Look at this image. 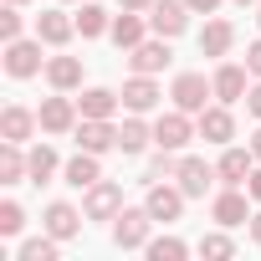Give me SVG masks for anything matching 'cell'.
<instances>
[{
    "instance_id": "obj_20",
    "label": "cell",
    "mask_w": 261,
    "mask_h": 261,
    "mask_svg": "<svg viewBox=\"0 0 261 261\" xmlns=\"http://www.w3.org/2000/svg\"><path fill=\"white\" fill-rule=\"evenodd\" d=\"M144 31H149V21H144V11H123V16H113V26H108V36L123 46V51H134L139 41H144Z\"/></svg>"
},
{
    "instance_id": "obj_25",
    "label": "cell",
    "mask_w": 261,
    "mask_h": 261,
    "mask_svg": "<svg viewBox=\"0 0 261 261\" xmlns=\"http://www.w3.org/2000/svg\"><path fill=\"white\" fill-rule=\"evenodd\" d=\"M230 41H236V26H230V21H205V31H200V57H225Z\"/></svg>"
},
{
    "instance_id": "obj_41",
    "label": "cell",
    "mask_w": 261,
    "mask_h": 261,
    "mask_svg": "<svg viewBox=\"0 0 261 261\" xmlns=\"http://www.w3.org/2000/svg\"><path fill=\"white\" fill-rule=\"evenodd\" d=\"M251 154L261 159V128H256V134H251Z\"/></svg>"
},
{
    "instance_id": "obj_9",
    "label": "cell",
    "mask_w": 261,
    "mask_h": 261,
    "mask_svg": "<svg viewBox=\"0 0 261 261\" xmlns=\"http://www.w3.org/2000/svg\"><path fill=\"white\" fill-rule=\"evenodd\" d=\"M41 36L36 41H26V36H16V41H6V72L11 77H36L41 72Z\"/></svg>"
},
{
    "instance_id": "obj_35",
    "label": "cell",
    "mask_w": 261,
    "mask_h": 261,
    "mask_svg": "<svg viewBox=\"0 0 261 261\" xmlns=\"http://www.w3.org/2000/svg\"><path fill=\"white\" fill-rule=\"evenodd\" d=\"M246 67H251V77H261V36L251 41V51H246Z\"/></svg>"
},
{
    "instance_id": "obj_34",
    "label": "cell",
    "mask_w": 261,
    "mask_h": 261,
    "mask_svg": "<svg viewBox=\"0 0 261 261\" xmlns=\"http://www.w3.org/2000/svg\"><path fill=\"white\" fill-rule=\"evenodd\" d=\"M21 36V11L6 0V11H0V41H16Z\"/></svg>"
},
{
    "instance_id": "obj_13",
    "label": "cell",
    "mask_w": 261,
    "mask_h": 261,
    "mask_svg": "<svg viewBox=\"0 0 261 261\" xmlns=\"http://www.w3.org/2000/svg\"><path fill=\"white\" fill-rule=\"evenodd\" d=\"M195 128H200V139H205V144H220V149H225V144L236 139V118H230V102H215V108H205Z\"/></svg>"
},
{
    "instance_id": "obj_31",
    "label": "cell",
    "mask_w": 261,
    "mask_h": 261,
    "mask_svg": "<svg viewBox=\"0 0 261 261\" xmlns=\"http://www.w3.org/2000/svg\"><path fill=\"white\" fill-rule=\"evenodd\" d=\"M108 26H113V16H108L102 6H82V11H77V31H82V36H102Z\"/></svg>"
},
{
    "instance_id": "obj_12",
    "label": "cell",
    "mask_w": 261,
    "mask_h": 261,
    "mask_svg": "<svg viewBox=\"0 0 261 261\" xmlns=\"http://www.w3.org/2000/svg\"><path fill=\"white\" fill-rule=\"evenodd\" d=\"M82 210H87V220H113V215L123 210V185H113V179H97V185L87 190Z\"/></svg>"
},
{
    "instance_id": "obj_2",
    "label": "cell",
    "mask_w": 261,
    "mask_h": 261,
    "mask_svg": "<svg viewBox=\"0 0 261 261\" xmlns=\"http://www.w3.org/2000/svg\"><path fill=\"white\" fill-rule=\"evenodd\" d=\"M169 97H174V108H185V113H205L210 102L205 97H215V82H205V72H179L174 77V87H169Z\"/></svg>"
},
{
    "instance_id": "obj_40",
    "label": "cell",
    "mask_w": 261,
    "mask_h": 261,
    "mask_svg": "<svg viewBox=\"0 0 261 261\" xmlns=\"http://www.w3.org/2000/svg\"><path fill=\"white\" fill-rule=\"evenodd\" d=\"M251 241L261 246V215H251Z\"/></svg>"
},
{
    "instance_id": "obj_15",
    "label": "cell",
    "mask_w": 261,
    "mask_h": 261,
    "mask_svg": "<svg viewBox=\"0 0 261 261\" xmlns=\"http://www.w3.org/2000/svg\"><path fill=\"white\" fill-rule=\"evenodd\" d=\"M36 128H41V118L31 108H21V102H11L6 113H0V139H11V144H26Z\"/></svg>"
},
{
    "instance_id": "obj_10",
    "label": "cell",
    "mask_w": 261,
    "mask_h": 261,
    "mask_svg": "<svg viewBox=\"0 0 261 261\" xmlns=\"http://www.w3.org/2000/svg\"><path fill=\"white\" fill-rule=\"evenodd\" d=\"M190 16H195V11L185 6V0H154V11H149V31L174 41V36L185 31V21H190Z\"/></svg>"
},
{
    "instance_id": "obj_19",
    "label": "cell",
    "mask_w": 261,
    "mask_h": 261,
    "mask_svg": "<svg viewBox=\"0 0 261 261\" xmlns=\"http://www.w3.org/2000/svg\"><path fill=\"white\" fill-rule=\"evenodd\" d=\"M246 72H251V67H236V62L215 67V77H210V82H215V97H220V102H241V97L251 92V87H246Z\"/></svg>"
},
{
    "instance_id": "obj_8",
    "label": "cell",
    "mask_w": 261,
    "mask_h": 261,
    "mask_svg": "<svg viewBox=\"0 0 261 261\" xmlns=\"http://www.w3.org/2000/svg\"><path fill=\"white\" fill-rule=\"evenodd\" d=\"M174 62V51H169V36H154V41H139L134 51H128V67L134 72H144V77H159L164 67Z\"/></svg>"
},
{
    "instance_id": "obj_17",
    "label": "cell",
    "mask_w": 261,
    "mask_h": 261,
    "mask_svg": "<svg viewBox=\"0 0 261 261\" xmlns=\"http://www.w3.org/2000/svg\"><path fill=\"white\" fill-rule=\"evenodd\" d=\"M97 159L102 154H87V149H77L67 164H62V179L72 185V190H92L97 179H102V169H97Z\"/></svg>"
},
{
    "instance_id": "obj_27",
    "label": "cell",
    "mask_w": 261,
    "mask_h": 261,
    "mask_svg": "<svg viewBox=\"0 0 261 261\" xmlns=\"http://www.w3.org/2000/svg\"><path fill=\"white\" fill-rule=\"evenodd\" d=\"M26 159H31V185H46L62 164H57V149L51 144H36V149H26Z\"/></svg>"
},
{
    "instance_id": "obj_14",
    "label": "cell",
    "mask_w": 261,
    "mask_h": 261,
    "mask_svg": "<svg viewBox=\"0 0 261 261\" xmlns=\"http://www.w3.org/2000/svg\"><path fill=\"white\" fill-rule=\"evenodd\" d=\"M159 97H164V92H159V82H154V77H144V72H134V77L123 82V108H128V113H154V108H159Z\"/></svg>"
},
{
    "instance_id": "obj_36",
    "label": "cell",
    "mask_w": 261,
    "mask_h": 261,
    "mask_svg": "<svg viewBox=\"0 0 261 261\" xmlns=\"http://www.w3.org/2000/svg\"><path fill=\"white\" fill-rule=\"evenodd\" d=\"M246 195H251V200H256V205H261V164H256V169H251V179H246Z\"/></svg>"
},
{
    "instance_id": "obj_18",
    "label": "cell",
    "mask_w": 261,
    "mask_h": 261,
    "mask_svg": "<svg viewBox=\"0 0 261 261\" xmlns=\"http://www.w3.org/2000/svg\"><path fill=\"white\" fill-rule=\"evenodd\" d=\"M72 31H77V16H67V11H41V16H36V36H41L46 46H67Z\"/></svg>"
},
{
    "instance_id": "obj_37",
    "label": "cell",
    "mask_w": 261,
    "mask_h": 261,
    "mask_svg": "<svg viewBox=\"0 0 261 261\" xmlns=\"http://www.w3.org/2000/svg\"><path fill=\"white\" fill-rule=\"evenodd\" d=\"M246 108H251V118H256V123H261V82H256V87H251V92H246Z\"/></svg>"
},
{
    "instance_id": "obj_38",
    "label": "cell",
    "mask_w": 261,
    "mask_h": 261,
    "mask_svg": "<svg viewBox=\"0 0 261 261\" xmlns=\"http://www.w3.org/2000/svg\"><path fill=\"white\" fill-rule=\"evenodd\" d=\"M185 6H190L195 16H215V6H220V0H185Z\"/></svg>"
},
{
    "instance_id": "obj_44",
    "label": "cell",
    "mask_w": 261,
    "mask_h": 261,
    "mask_svg": "<svg viewBox=\"0 0 261 261\" xmlns=\"http://www.w3.org/2000/svg\"><path fill=\"white\" fill-rule=\"evenodd\" d=\"M11 6H26V0H11Z\"/></svg>"
},
{
    "instance_id": "obj_3",
    "label": "cell",
    "mask_w": 261,
    "mask_h": 261,
    "mask_svg": "<svg viewBox=\"0 0 261 261\" xmlns=\"http://www.w3.org/2000/svg\"><path fill=\"white\" fill-rule=\"evenodd\" d=\"M210 215H215V225H225V230L246 225V220H251V195H246V185H225V190L210 200Z\"/></svg>"
},
{
    "instance_id": "obj_21",
    "label": "cell",
    "mask_w": 261,
    "mask_h": 261,
    "mask_svg": "<svg viewBox=\"0 0 261 261\" xmlns=\"http://www.w3.org/2000/svg\"><path fill=\"white\" fill-rule=\"evenodd\" d=\"M149 144H154V128L144 123V113H134V118L118 123V149H123V154H144Z\"/></svg>"
},
{
    "instance_id": "obj_43",
    "label": "cell",
    "mask_w": 261,
    "mask_h": 261,
    "mask_svg": "<svg viewBox=\"0 0 261 261\" xmlns=\"http://www.w3.org/2000/svg\"><path fill=\"white\" fill-rule=\"evenodd\" d=\"M256 26H261V6H256Z\"/></svg>"
},
{
    "instance_id": "obj_29",
    "label": "cell",
    "mask_w": 261,
    "mask_h": 261,
    "mask_svg": "<svg viewBox=\"0 0 261 261\" xmlns=\"http://www.w3.org/2000/svg\"><path fill=\"white\" fill-rule=\"evenodd\" d=\"M144 251H149V261H185V256H190V246H185L179 236H154Z\"/></svg>"
},
{
    "instance_id": "obj_42",
    "label": "cell",
    "mask_w": 261,
    "mask_h": 261,
    "mask_svg": "<svg viewBox=\"0 0 261 261\" xmlns=\"http://www.w3.org/2000/svg\"><path fill=\"white\" fill-rule=\"evenodd\" d=\"M236 6H261V0H236Z\"/></svg>"
},
{
    "instance_id": "obj_30",
    "label": "cell",
    "mask_w": 261,
    "mask_h": 261,
    "mask_svg": "<svg viewBox=\"0 0 261 261\" xmlns=\"http://www.w3.org/2000/svg\"><path fill=\"white\" fill-rule=\"evenodd\" d=\"M179 174V159H174V149H159L154 159H149V169H144V185H159V179H174Z\"/></svg>"
},
{
    "instance_id": "obj_24",
    "label": "cell",
    "mask_w": 261,
    "mask_h": 261,
    "mask_svg": "<svg viewBox=\"0 0 261 261\" xmlns=\"http://www.w3.org/2000/svg\"><path fill=\"white\" fill-rule=\"evenodd\" d=\"M21 179H31V159L21 154V144H0V185H21Z\"/></svg>"
},
{
    "instance_id": "obj_32",
    "label": "cell",
    "mask_w": 261,
    "mask_h": 261,
    "mask_svg": "<svg viewBox=\"0 0 261 261\" xmlns=\"http://www.w3.org/2000/svg\"><path fill=\"white\" fill-rule=\"evenodd\" d=\"M200 256H210V261H225V256H236V241L225 236V225H220V230H210V236H200Z\"/></svg>"
},
{
    "instance_id": "obj_28",
    "label": "cell",
    "mask_w": 261,
    "mask_h": 261,
    "mask_svg": "<svg viewBox=\"0 0 261 261\" xmlns=\"http://www.w3.org/2000/svg\"><path fill=\"white\" fill-rule=\"evenodd\" d=\"M57 246H62V241L46 230V236H31V241H21V246H16V256H21V261H57Z\"/></svg>"
},
{
    "instance_id": "obj_16",
    "label": "cell",
    "mask_w": 261,
    "mask_h": 261,
    "mask_svg": "<svg viewBox=\"0 0 261 261\" xmlns=\"http://www.w3.org/2000/svg\"><path fill=\"white\" fill-rule=\"evenodd\" d=\"M256 164H261V159H256L251 149H236V144H225V154H220V164H215V169H220V185H246Z\"/></svg>"
},
{
    "instance_id": "obj_22",
    "label": "cell",
    "mask_w": 261,
    "mask_h": 261,
    "mask_svg": "<svg viewBox=\"0 0 261 261\" xmlns=\"http://www.w3.org/2000/svg\"><path fill=\"white\" fill-rule=\"evenodd\" d=\"M41 225H46V230H51L57 241H72V236L82 230V215H77V210H72L67 200H51V205H46V220H41Z\"/></svg>"
},
{
    "instance_id": "obj_1",
    "label": "cell",
    "mask_w": 261,
    "mask_h": 261,
    "mask_svg": "<svg viewBox=\"0 0 261 261\" xmlns=\"http://www.w3.org/2000/svg\"><path fill=\"white\" fill-rule=\"evenodd\" d=\"M149 225H154V215H149V205H139V210H118L113 215V246L118 251H144L149 246Z\"/></svg>"
},
{
    "instance_id": "obj_4",
    "label": "cell",
    "mask_w": 261,
    "mask_h": 261,
    "mask_svg": "<svg viewBox=\"0 0 261 261\" xmlns=\"http://www.w3.org/2000/svg\"><path fill=\"white\" fill-rule=\"evenodd\" d=\"M36 118H41V134H72L77 118H82V108H77L67 92H57V97H41Z\"/></svg>"
},
{
    "instance_id": "obj_11",
    "label": "cell",
    "mask_w": 261,
    "mask_h": 261,
    "mask_svg": "<svg viewBox=\"0 0 261 261\" xmlns=\"http://www.w3.org/2000/svg\"><path fill=\"white\" fill-rule=\"evenodd\" d=\"M174 179H179V190H185L190 200H200V195H205V190H210V185L220 179V169H215V164H205V159H195V154H185V159H179V174H174Z\"/></svg>"
},
{
    "instance_id": "obj_7",
    "label": "cell",
    "mask_w": 261,
    "mask_h": 261,
    "mask_svg": "<svg viewBox=\"0 0 261 261\" xmlns=\"http://www.w3.org/2000/svg\"><path fill=\"white\" fill-rule=\"evenodd\" d=\"M77 149H87V154H108V149H118V123L113 118H77Z\"/></svg>"
},
{
    "instance_id": "obj_6",
    "label": "cell",
    "mask_w": 261,
    "mask_h": 261,
    "mask_svg": "<svg viewBox=\"0 0 261 261\" xmlns=\"http://www.w3.org/2000/svg\"><path fill=\"white\" fill-rule=\"evenodd\" d=\"M195 134H200V128L190 123V113H185V108L159 113V123H154V144H159V149H174V154H179V149H185Z\"/></svg>"
},
{
    "instance_id": "obj_23",
    "label": "cell",
    "mask_w": 261,
    "mask_h": 261,
    "mask_svg": "<svg viewBox=\"0 0 261 261\" xmlns=\"http://www.w3.org/2000/svg\"><path fill=\"white\" fill-rule=\"evenodd\" d=\"M46 82H51L57 92L82 87V57H51V62H46Z\"/></svg>"
},
{
    "instance_id": "obj_33",
    "label": "cell",
    "mask_w": 261,
    "mask_h": 261,
    "mask_svg": "<svg viewBox=\"0 0 261 261\" xmlns=\"http://www.w3.org/2000/svg\"><path fill=\"white\" fill-rule=\"evenodd\" d=\"M21 225H26V210L16 200H0V236H21Z\"/></svg>"
},
{
    "instance_id": "obj_26",
    "label": "cell",
    "mask_w": 261,
    "mask_h": 261,
    "mask_svg": "<svg viewBox=\"0 0 261 261\" xmlns=\"http://www.w3.org/2000/svg\"><path fill=\"white\" fill-rule=\"evenodd\" d=\"M118 92H108V87H87L82 97H77V108H82V118H113L118 113Z\"/></svg>"
},
{
    "instance_id": "obj_5",
    "label": "cell",
    "mask_w": 261,
    "mask_h": 261,
    "mask_svg": "<svg viewBox=\"0 0 261 261\" xmlns=\"http://www.w3.org/2000/svg\"><path fill=\"white\" fill-rule=\"evenodd\" d=\"M185 190L179 185H169V179H159V185H149V195H144V205H149V215H154V225H169V220H179V210H185Z\"/></svg>"
},
{
    "instance_id": "obj_39",
    "label": "cell",
    "mask_w": 261,
    "mask_h": 261,
    "mask_svg": "<svg viewBox=\"0 0 261 261\" xmlns=\"http://www.w3.org/2000/svg\"><path fill=\"white\" fill-rule=\"evenodd\" d=\"M123 11H154V0H118Z\"/></svg>"
}]
</instances>
